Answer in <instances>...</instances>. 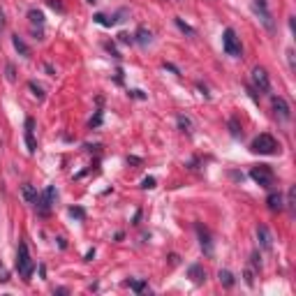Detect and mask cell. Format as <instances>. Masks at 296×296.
Returning <instances> with one entry per match:
<instances>
[{"instance_id": "d6986e66", "label": "cell", "mask_w": 296, "mask_h": 296, "mask_svg": "<svg viewBox=\"0 0 296 296\" xmlns=\"http://www.w3.org/2000/svg\"><path fill=\"white\" fill-rule=\"evenodd\" d=\"M125 285L132 292H137V294H144V292H148V283H146V280H127Z\"/></svg>"}, {"instance_id": "ac0fdd59", "label": "cell", "mask_w": 296, "mask_h": 296, "mask_svg": "<svg viewBox=\"0 0 296 296\" xmlns=\"http://www.w3.org/2000/svg\"><path fill=\"white\" fill-rule=\"evenodd\" d=\"M28 19H30L32 25H37L39 30L44 28V14L39 12V9H30V12H28Z\"/></svg>"}, {"instance_id": "6da1fadb", "label": "cell", "mask_w": 296, "mask_h": 296, "mask_svg": "<svg viewBox=\"0 0 296 296\" xmlns=\"http://www.w3.org/2000/svg\"><path fill=\"white\" fill-rule=\"evenodd\" d=\"M250 151L257 153V155H276V153H280V144H278V139L273 137V134L264 132V134H259V137L252 139Z\"/></svg>"}, {"instance_id": "e0dca14e", "label": "cell", "mask_w": 296, "mask_h": 296, "mask_svg": "<svg viewBox=\"0 0 296 296\" xmlns=\"http://www.w3.org/2000/svg\"><path fill=\"white\" fill-rule=\"evenodd\" d=\"M12 44H14V49L19 51V56H30V49H28V44L23 42V37H19V35H12Z\"/></svg>"}, {"instance_id": "d6a6232c", "label": "cell", "mask_w": 296, "mask_h": 296, "mask_svg": "<svg viewBox=\"0 0 296 296\" xmlns=\"http://www.w3.org/2000/svg\"><path fill=\"white\" fill-rule=\"evenodd\" d=\"M130 95H132V97H137V100H146V95L141 93V90H130Z\"/></svg>"}, {"instance_id": "ba28073f", "label": "cell", "mask_w": 296, "mask_h": 296, "mask_svg": "<svg viewBox=\"0 0 296 296\" xmlns=\"http://www.w3.org/2000/svg\"><path fill=\"white\" fill-rule=\"evenodd\" d=\"M195 232H197V236H199V246H202L204 255H206V257H213V239H211V232L204 227L202 222L195 225Z\"/></svg>"}, {"instance_id": "836d02e7", "label": "cell", "mask_w": 296, "mask_h": 296, "mask_svg": "<svg viewBox=\"0 0 296 296\" xmlns=\"http://www.w3.org/2000/svg\"><path fill=\"white\" fill-rule=\"evenodd\" d=\"M93 257H95V248H93V250L86 252V262H93Z\"/></svg>"}, {"instance_id": "d4e9b609", "label": "cell", "mask_w": 296, "mask_h": 296, "mask_svg": "<svg viewBox=\"0 0 296 296\" xmlns=\"http://www.w3.org/2000/svg\"><path fill=\"white\" fill-rule=\"evenodd\" d=\"M28 88L32 90V95H35L37 100H44V90H42V86H37L35 81H30V83H28Z\"/></svg>"}, {"instance_id": "cb8c5ba5", "label": "cell", "mask_w": 296, "mask_h": 296, "mask_svg": "<svg viewBox=\"0 0 296 296\" xmlns=\"http://www.w3.org/2000/svg\"><path fill=\"white\" fill-rule=\"evenodd\" d=\"M67 213L72 215V218H76V220H86V211H83V208H79V206H72Z\"/></svg>"}, {"instance_id": "8fae6325", "label": "cell", "mask_w": 296, "mask_h": 296, "mask_svg": "<svg viewBox=\"0 0 296 296\" xmlns=\"http://www.w3.org/2000/svg\"><path fill=\"white\" fill-rule=\"evenodd\" d=\"M25 146H28V153H35L37 151V141H35V118H25Z\"/></svg>"}, {"instance_id": "484cf974", "label": "cell", "mask_w": 296, "mask_h": 296, "mask_svg": "<svg viewBox=\"0 0 296 296\" xmlns=\"http://www.w3.org/2000/svg\"><path fill=\"white\" fill-rule=\"evenodd\" d=\"M46 5H49L51 9H56V12H60V14L65 12V5L60 2V0H46Z\"/></svg>"}, {"instance_id": "ffe728a7", "label": "cell", "mask_w": 296, "mask_h": 296, "mask_svg": "<svg viewBox=\"0 0 296 296\" xmlns=\"http://www.w3.org/2000/svg\"><path fill=\"white\" fill-rule=\"evenodd\" d=\"M178 127H181V132L192 134V120L188 116H178Z\"/></svg>"}, {"instance_id": "5bb4252c", "label": "cell", "mask_w": 296, "mask_h": 296, "mask_svg": "<svg viewBox=\"0 0 296 296\" xmlns=\"http://www.w3.org/2000/svg\"><path fill=\"white\" fill-rule=\"evenodd\" d=\"M134 42H137V44H141V46H148L153 42V32L148 30V28H144V25H141V28L134 32Z\"/></svg>"}, {"instance_id": "83f0119b", "label": "cell", "mask_w": 296, "mask_h": 296, "mask_svg": "<svg viewBox=\"0 0 296 296\" xmlns=\"http://www.w3.org/2000/svg\"><path fill=\"white\" fill-rule=\"evenodd\" d=\"M229 127H232V134H234V137H241V127H239V123H236V118L229 120Z\"/></svg>"}, {"instance_id": "1f68e13d", "label": "cell", "mask_w": 296, "mask_h": 296, "mask_svg": "<svg viewBox=\"0 0 296 296\" xmlns=\"http://www.w3.org/2000/svg\"><path fill=\"white\" fill-rule=\"evenodd\" d=\"M5 30V12H2V7H0V35Z\"/></svg>"}, {"instance_id": "9c48e42d", "label": "cell", "mask_w": 296, "mask_h": 296, "mask_svg": "<svg viewBox=\"0 0 296 296\" xmlns=\"http://www.w3.org/2000/svg\"><path fill=\"white\" fill-rule=\"evenodd\" d=\"M271 107H273V114H276L280 120H290L292 118V107L287 104V100H285V97H280V95H273V97H271Z\"/></svg>"}, {"instance_id": "e575fe53", "label": "cell", "mask_w": 296, "mask_h": 296, "mask_svg": "<svg viewBox=\"0 0 296 296\" xmlns=\"http://www.w3.org/2000/svg\"><path fill=\"white\" fill-rule=\"evenodd\" d=\"M56 294H69V290H67V287H58Z\"/></svg>"}, {"instance_id": "4316f807", "label": "cell", "mask_w": 296, "mask_h": 296, "mask_svg": "<svg viewBox=\"0 0 296 296\" xmlns=\"http://www.w3.org/2000/svg\"><path fill=\"white\" fill-rule=\"evenodd\" d=\"M141 188H144V190H153V188H155V178H153V176L144 178V181H141Z\"/></svg>"}, {"instance_id": "30bf717a", "label": "cell", "mask_w": 296, "mask_h": 296, "mask_svg": "<svg viewBox=\"0 0 296 296\" xmlns=\"http://www.w3.org/2000/svg\"><path fill=\"white\" fill-rule=\"evenodd\" d=\"M123 16H127V9L123 7V9H118L116 14H111V16H107V14H95L93 16V21L97 25H104V28H111V25H116V23H120L123 21Z\"/></svg>"}, {"instance_id": "277c9868", "label": "cell", "mask_w": 296, "mask_h": 296, "mask_svg": "<svg viewBox=\"0 0 296 296\" xmlns=\"http://www.w3.org/2000/svg\"><path fill=\"white\" fill-rule=\"evenodd\" d=\"M250 178L257 183L259 188H266V190H271L273 185H276V174H273V169L269 167V164H257V167H252Z\"/></svg>"}, {"instance_id": "8992f818", "label": "cell", "mask_w": 296, "mask_h": 296, "mask_svg": "<svg viewBox=\"0 0 296 296\" xmlns=\"http://www.w3.org/2000/svg\"><path fill=\"white\" fill-rule=\"evenodd\" d=\"M56 199H58V190H56V185H49V188L42 192V195H37V199H35V211H37L39 215H49V211H51V206L56 204Z\"/></svg>"}, {"instance_id": "9a60e30c", "label": "cell", "mask_w": 296, "mask_h": 296, "mask_svg": "<svg viewBox=\"0 0 296 296\" xmlns=\"http://www.w3.org/2000/svg\"><path fill=\"white\" fill-rule=\"evenodd\" d=\"M266 204H269V208H271L273 213H276V211H283L285 208V197L280 195V192H271L269 199H266Z\"/></svg>"}, {"instance_id": "44dd1931", "label": "cell", "mask_w": 296, "mask_h": 296, "mask_svg": "<svg viewBox=\"0 0 296 296\" xmlns=\"http://www.w3.org/2000/svg\"><path fill=\"white\" fill-rule=\"evenodd\" d=\"M218 278H220V283L225 285V287H234V283H236L229 271H220V273H218Z\"/></svg>"}, {"instance_id": "603a6c76", "label": "cell", "mask_w": 296, "mask_h": 296, "mask_svg": "<svg viewBox=\"0 0 296 296\" xmlns=\"http://www.w3.org/2000/svg\"><path fill=\"white\" fill-rule=\"evenodd\" d=\"M287 208H290V213H294V206H296V188H290V192H287Z\"/></svg>"}, {"instance_id": "7c38bea8", "label": "cell", "mask_w": 296, "mask_h": 296, "mask_svg": "<svg viewBox=\"0 0 296 296\" xmlns=\"http://www.w3.org/2000/svg\"><path fill=\"white\" fill-rule=\"evenodd\" d=\"M257 239H259L262 250H266V252L273 250V236H271V232H269L266 225H257Z\"/></svg>"}, {"instance_id": "5b68a950", "label": "cell", "mask_w": 296, "mask_h": 296, "mask_svg": "<svg viewBox=\"0 0 296 296\" xmlns=\"http://www.w3.org/2000/svg\"><path fill=\"white\" fill-rule=\"evenodd\" d=\"M222 51L232 58L243 56V46H241V39L234 28H225V32H222Z\"/></svg>"}, {"instance_id": "f546056e", "label": "cell", "mask_w": 296, "mask_h": 296, "mask_svg": "<svg viewBox=\"0 0 296 296\" xmlns=\"http://www.w3.org/2000/svg\"><path fill=\"white\" fill-rule=\"evenodd\" d=\"M118 37H120V42H123V44H132V42H134V39L130 37V35H127V32H120Z\"/></svg>"}, {"instance_id": "7a4b0ae2", "label": "cell", "mask_w": 296, "mask_h": 296, "mask_svg": "<svg viewBox=\"0 0 296 296\" xmlns=\"http://www.w3.org/2000/svg\"><path fill=\"white\" fill-rule=\"evenodd\" d=\"M16 271H19V278H23L25 283L30 280L32 271H35V262H32L25 243H19V250H16Z\"/></svg>"}, {"instance_id": "f1b7e54d", "label": "cell", "mask_w": 296, "mask_h": 296, "mask_svg": "<svg viewBox=\"0 0 296 296\" xmlns=\"http://www.w3.org/2000/svg\"><path fill=\"white\" fill-rule=\"evenodd\" d=\"M100 123H102V111H97V114H95V118H90L88 125H90V127H97Z\"/></svg>"}, {"instance_id": "d590c367", "label": "cell", "mask_w": 296, "mask_h": 296, "mask_svg": "<svg viewBox=\"0 0 296 296\" xmlns=\"http://www.w3.org/2000/svg\"><path fill=\"white\" fill-rule=\"evenodd\" d=\"M86 2H90V5H93V2H97V0H86Z\"/></svg>"}, {"instance_id": "3957f363", "label": "cell", "mask_w": 296, "mask_h": 296, "mask_svg": "<svg viewBox=\"0 0 296 296\" xmlns=\"http://www.w3.org/2000/svg\"><path fill=\"white\" fill-rule=\"evenodd\" d=\"M252 9H255V14H257L259 23L273 35V32L278 30V25H276V19H273L271 9H269V2H266V0H252Z\"/></svg>"}, {"instance_id": "4dcf8cb0", "label": "cell", "mask_w": 296, "mask_h": 296, "mask_svg": "<svg viewBox=\"0 0 296 296\" xmlns=\"http://www.w3.org/2000/svg\"><path fill=\"white\" fill-rule=\"evenodd\" d=\"M7 79H9V81H14V79H16V74H14V65H7Z\"/></svg>"}, {"instance_id": "4fadbf2b", "label": "cell", "mask_w": 296, "mask_h": 296, "mask_svg": "<svg viewBox=\"0 0 296 296\" xmlns=\"http://www.w3.org/2000/svg\"><path fill=\"white\" fill-rule=\"evenodd\" d=\"M188 278H190V280H192L195 285L206 283V271H204V266H202V264L188 266Z\"/></svg>"}, {"instance_id": "2e32d148", "label": "cell", "mask_w": 296, "mask_h": 296, "mask_svg": "<svg viewBox=\"0 0 296 296\" xmlns=\"http://www.w3.org/2000/svg\"><path fill=\"white\" fill-rule=\"evenodd\" d=\"M21 195H23V199H25L28 204H35V199H37L39 192L32 188L30 183H23V185H21Z\"/></svg>"}, {"instance_id": "52a82bcc", "label": "cell", "mask_w": 296, "mask_h": 296, "mask_svg": "<svg viewBox=\"0 0 296 296\" xmlns=\"http://www.w3.org/2000/svg\"><path fill=\"white\" fill-rule=\"evenodd\" d=\"M252 86L257 90H262V93H269L271 90V79H269V72H266L264 67H255L252 69Z\"/></svg>"}, {"instance_id": "7402d4cb", "label": "cell", "mask_w": 296, "mask_h": 296, "mask_svg": "<svg viewBox=\"0 0 296 296\" xmlns=\"http://www.w3.org/2000/svg\"><path fill=\"white\" fill-rule=\"evenodd\" d=\"M174 21H176V25H178V28H181L183 32H185V35H190V37H195V35H197V32H195V28H190V25L185 23V21H183V19H178V16H176V19H174Z\"/></svg>"}]
</instances>
